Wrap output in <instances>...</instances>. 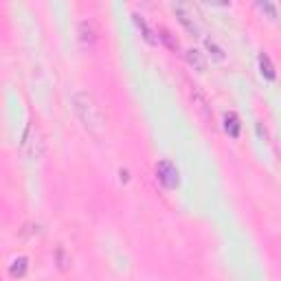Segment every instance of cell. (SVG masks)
<instances>
[{"instance_id": "cell-12", "label": "cell", "mask_w": 281, "mask_h": 281, "mask_svg": "<svg viewBox=\"0 0 281 281\" xmlns=\"http://www.w3.org/2000/svg\"><path fill=\"white\" fill-rule=\"evenodd\" d=\"M158 33H161V40L165 42V44L169 46L171 51H178V46H180V44H178V40H174V35H171L169 31H167V29H161Z\"/></svg>"}, {"instance_id": "cell-4", "label": "cell", "mask_w": 281, "mask_h": 281, "mask_svg": "<svg viewBox=\"0 0 281 281\" xmlns=\"http://www.w3.org/2000/svg\"><path fill=\"white\" fill-rule=\"evenodd\" d=\"M174 11H176L178 20H180V25L185 27V29L189 31V33H194V35H198V33H200V27H198V22H196L194 9H191L189 4L178 2V4H174Z\"/></svg>"}, {"instance_id": "cell-14", "label": "cell", "mask_w": 281, "mask_h": 281, "mask_svg": "<svg viewBox=\"0 0 281 281\" xmlns=\"http://www.w3.org/2000/svg\"><path fill=\"white\" fill-rule=\"evenodd\" d=\"M204 44H207V49L209 51H213V55L218 59H222L224 57V53H222V49H220V46H215V42H211V40H204Z\"/></svg>"}, {"instance_id": "cell-8", "label": "cell", "mask_w": 281, "mask_h": 281, "mask_svg": "<svg viewBox=\"0 0 281 281\" xmlns=\"http://www.w3.org/2000/svg\"><path fill=\"white\" fill-rule=\"evenodd\" d=\"M224 130H226V134H228V137H233V139L240 137L242 123H240V116H237L235 112H228V114H224Z\"/></svg>"}, {"instance_id": "cell-10", "label": "cell", "mask_w": 281, "mask_h": 281, "mask_svg": "<svg viewBox=\"0 0 281 281\" xmlns=\"http://www.w3.org/2000/svg\"><path fill=\"white\" fill-rule=\"evenodd\" d=\"M134 25H137L139 27V29H140V33H143V37H145V40H147L149 42V44H156V37H154V33H152V29H149V27H147V22H145V18L143 16H139V13H134Z\"/></svg>"}, {"instance_id": "cell-5", "label": "cell", "mask_w": 281, "mask_h": 281, "mask_svg": "<svg viewBox=\"0 0 281 281\" xmlns=\"http://www.w3.org/2000/svg\"><path fill=\"white\" fill-rule=\"evenodd\" d=\"M191 99H194L196 110H198L200 114L204 116V119H207V121L213 119V112H211V104H209L207 95H204V92L200 90L198 86H191Z\"/></svg>"}, {"instance_id": "cell-13", "label": "cell", "mask_w": 281, "mask_h": 281, "mask_svg": "<svg viewBox=\"0 0 281 281\" xmlns=\"http://www.w3.org/2000/svg\"><path fill=\"white\" fill-rule=\"evenodd\" d=\"M57 261H59V268H62V270H66V268H68L70 261L66 259V255H64V246H59V248H57Z\"/></svg>"}, {"instance_id": "cell-9", "label": "cell", "mask_w": 281, "mask_h": 281, "mask_svg": "<svg viewBox=\"0 0 281 281\" xmlns=\"http://www.w3.org/2000/svg\"><path fill=\"white\" fill-rule=\"evenodd\" d=\"M27 268H29V259H27V257H18V259H13V264L9 266V275L20 279L27 275Z\"/></svg>"}, {"instance_id": "cell-1", "label": "cell", "mask_w": 281, "mask_h": 281, "mask_svg": "<svg viewBox=\"0 0 281 281\" xmlns=\"http://www.w3.org/2000/svg\"><path fill=\"white\" fill-rule=\"evenodd\" d=\"M70 101H73V110H75V114H77L79 123L84 125V130H86L90 137H95L97 140L104 139L106 116H104V112H101L99 104L95 101V97L88 90H75Z\"/></svg>"}, {"instance_id": "cell-2", "label": "cell", "mask_w": 281, "mask_h": 281, "mask_svg": "<svg viewBox=\"0 0 281 281\" xmlns=\"http://www.w3.org/2000/svg\"><path fill=\"white\" fill-rule=\"evenodd\" d=\"M44 152H46L44 134H42V130L37 128V125L31 123L29 128H27L25 139H22V154H25L27 158H31V161H37V158L44 156Z\"/></svg>"}, {"instance_id": "cell-7", "label": "cell", "mask_w": 281, "mask_h": 281, "mask_svg": "<svg viewBox=\"0 0 281 281\" xmlns=\"http://www.w3.org/2000/svg\"><path fill=\"white\" fill-rule=\"evenodd\" d=\"M187 62H189V66H194V70H198V73H204L207 70V59H204V55L200 53L198 49H189L185 53Z\"/></svg>"}, {"instance_id": "cell-11", "label": "cell", "mask_w": 281, "mask_h": 281, "mask_svg": "<svg viewBox=\"0 0 281 281\" xmlns=\"http://www.w3.org/2000/svg\"><path fill=\"white\" fill-rule=\"evenodd\" d=\"M259 68H261V75H264L266 79H275V77H277L273 62H270V57L266 53H259Z\"/></svg>"}, {"instance_id": "cell-15", "label": "cell", "mask_w": 281, "mask_h": 281, "mask_svg": "<svg viewBox=\"0 0 281 281\" xmlns=\"http://www.w3.org/2000/svg\"><path fill=\"white\" fill-rule=\"evenodd\" d=\"M259 9H264L266 13H268L270 18H277V11H275V7L270 2H259Z\"/></svg>"}, {"instance_id": "cell-3", "label": "cell", "mask_w": 281, "mask_h": 281, "mask_svg": "<svg viewBox=\"0 0 281 281\" xmlns=\"http://www.w3.org/2000/svg\"><path fill=\"white\" fill-rule=\"evenodd\" d=\"M156 176L158 180H161L163 187H167V189H176L178 182H180V174H178L176 165L171 161H161L156 165Z\"/></svg>"}, {"instance_id": "cell-6", "label": "cell", "mask_w": 281, "mask_h": 281, "mask_svg": "<svg viewBox=\"0 0 281 281\" xmlns=\"http://www.w3.org/2000/svg\"><path fill=\"white\" fill-rule=\"evenodd\" d=\"M77 31H79V40H82L86 46H90L97 42V29H95V22L92 20H82L77 27Z\"/></svg>"}]
</instances>
